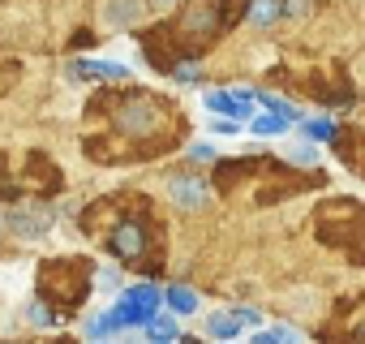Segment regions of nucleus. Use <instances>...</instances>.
Masks as SVG:
<instances>
[{
  "instance_id": "nucleus-4",
  "label": "nucleus",
  "mask_w": 365,
  "mask_h": 344,
  "mask_svg": "<svg viewBox=\"0 0 365 344\" xmlns=\"http://www.w3.org/2000/svg\"><path fill=\"white\" fill-rule=\"evenodd\" d=\"M232 0H190L180 18L172 26H163V35H176L172 39V52H202L207 44H215L220 26L232 22ZM172 52H168V69H172Z\"/></svg>"
},
{
  "instance_id": "nucleus-14",
  "label": "nucleus",
  "mask_w": 365,
  "mask_h": 344,
  "mask_svg": "<svg viewBox=\"0 0 365 344\" xmlns=\"http://www.w3.org/2000/svg\"><path fill=\"white\" fill-rule=\"evenodd\" d=\"M284 9H279V0H254V5H250V22L254 26H267V22H275Z\"/></svg>"
},
{
  "instance_id": "nucleus-3",
  "label": "nucleus",
  "mask_w": 365,
  "mask_h": 344,
  "mask_svg": "<svg viewBox=\"0 0 365 344\" xmlns=\"http://www.w3.org/2000/svg\"><path fill=\"white\" fill-rule=\"evenodd\" d=\"M91 275H95V263L86 254L48 258V263H39V297L65 318V314L82 310V301L91 297Z\"/></svg>"
},
{
  "instance_id": "nucleus-6",
  "label": "nucleus",
  "mask_w": 365,
  "mask_h": 344,
  "mask_svg": "<svg viewBox=\"0 0 365 344\" xmlns=\"http://www.w3.org/2000/svg\"><path fill=\"white\" fill-rule=\"evenodd\" d=\"M168 194L180 211H198L207 203V186L198 177H190V172H176V177H168Z\"/></svg>"
},
{
  "instance_id": "nucleus-1",
  "label": "nucleus",
  "mask_w": 365,
  "mask_h": 344,
  "mask_svg": "<svg viewBox=\"0 0 365 344\" xmlns=\"http://www.w3.org/2000/svg\"><path fill=\"white\" fill-rule=\"evenodd\" d=\"M91 116H103L112 125L108 138H86V146H103V142H116L108 146L103 155H95V163H133V159H146V151L138 142L150 146V155L168 151L172 146V129L180 125L176 116V103L142 91V86H125V91H103L95 95L91 103Z\"/></svg>"
},
{
  "instance_id": "nucleus-12",
  "label": "nucleus",
  "mask_w": 365,
  "mask_h": 344,
  "mask_svg": "<svg viewBox=\"0 0 365 344\" xmlns=\"http://www.w3.org/2000/svg\"><path fill=\"white\" fill-rule=\"evenodd\" d=\"M168 305H172L176 314H194V310H198V293L176 284V288H168Z\"/></svg>"
},
{
  "instance_id": "nucleus-20",
  "label": "nucleus",
  "mask_w": 365,
  "mask_h": 344,
  "mask_svg": "<svg viewBox=\"0 0 365 344\" xmlns=\"http://www.w3.org/2000/svg\"><path fill=\"white\" fill-rule=\"evenodd\" d=\"M305 14V0H284V18H301Z\"/></svg>"
},
{
  "instance_id": "nucleus-18",
  "label": "nucleus",
  "mask_w": 365,
  "mask_h": 344,
  "mask_svg": "<svg viewBox=\"0 0 365 344\" xmlns=\"http://www.w3.org/2000/svg\"><path fill=\"white\" fill-rule=\"evenodd\" d=\"M305 133L318 138V142H327V138H335V125L331 121H305Z\"/></svg>"
},
{
  "instance_id": "nucleus-5",
  "label": "nucleus",
  "mask_w": 365,
  "mask_h": 344,
  "mask_svg": "<svg viewBox=\"0 0 365 344\" xmlns=\"http://www.w3.org/2000/svg\"><path fill=\"white\" fill-rule=\"evenodd\" d=\"M159 314V288L155 284H138V288H129L120 301H116V318H120V327H133V323H150Z\"/></svg>"
},
{
  "instance_id": "nucleus-13",
  "label": "nucleus",
  "mask_w": 365,
  "mask_h": 344,
  "mask_svg": "<svg viewBox=\"0 0 365 344\" xmlns=\"http://www.w3.org/2000/svg\"><path fill=\"white\" fill-rule=\"evenodd\" d=\"M116 331H120L116 310H108V314H99V318H91V323H86V335H91V340H103V335H116Z\"/></svg>"
},
{
  "instance_id": "nucleus-11",
  "label": "nucleus",
  "mask_w": 365,
  "mask_h": 344,
  "mask_svg": "<svg viewBox=\"0 0 365 344\" xmlns=\"http://www.w3.org/2000/svg\"><path fill=\"white\" fill-rule=\"evenodd\" d=\"M48 224H52V211H48V216H39V220H35L31 211H14V216H9V228H14V233H22V237H39Z\"/></svg>"
},
{
  "instance_id": "nucleus-22",
  "label": "nucleus",
  "mask_w": 365,
  "mask_h": 344,
  "mask_svg": "<svg viewBox=\"0 0 365 344\" xmlns=\"http://www.w3.org/2000/svg\"><path fill=\"white\" fill-rule=\"evenodd\" d=\"M155 5H172V0H155Z\"/></svg>"
},
{
  "instance_id": "nucleus-15",
  "label": "nucleus",
  "mask_w": 365,
  "mask_h": 344,
  "mask_svg": "<svg viewBox=\"0 0 365 344\" xmlns=\"http://www.w3.org/2000/svg\"><path fill=\"white\" fill-rule=\"evenodd\" d=\"M288 125H292L288 112H271V116H258V121H254V133H284Z\"/></svg>"
},
{
  "instance_id": "nucleus-10",
  "label": "nucleus",
  "mask_w": 365,
  "mask_h": 344,
  "mask_svg": "<svg viewBox=\"0 0 365 344\" xmlns=\"http://www.w3.org/2000/svg\"><path fill=\"white\" fill-rule=\"evenodd\" d=\"M142 18V0H112L108 5V22L112 26H133Z\"/></svg>"
},
{
  "instance_id": "nucleus-19",
  "label": "nucleus",
  "mask_w": 365,
  "mask_h": 344,
  "mask_svg": "<svg viewBox=\"0 0 365 344\" xmlns=\"http://www.w3.org/2000/svg\"><path fill=\"white\" fill-rule=\"evenodd\" d=\"M254 340H301V331H292V327H271V331H258Z\"/></svg>"
},
{
  "instance_id": "nucleus-8",
  "label": "nucleus",
  "mask_w": 365,
  "mask_h": 344,
  "mask_svg": "<svg viewBox=\"0 0 365 344\" xmlns=\"http://www.w3.org/2000/svg\"><path fill=\"white\" fill-rule=\"evenodd\" d=\"M69 74L73 78H103V82H125L129 78V69L116 65V61H73Z\"/></svg>"
},
{
  "instance_id": "nucleus-16",
  "label": "nucleus",
  "mask_w": 365,
  "mask_h": 344,
  "mask_svg": "<svg viewBox=\"0 0 365 344\" xmlns=\"http://www.w3.org/2000/svg\"><path fill=\"white\" fill-rule=\"evenodd\" d=\"M146 335H150V340H180L176 323H168V318H150V323H146Z\"/></svg>"
},
{
  "instance_id": "nucleus-2",
  "label": "nucleus",
  "mask_w": 365,
  "mask_h": 344,
  "mask_svg": "<svg viewBox=\"0 0 365 344\" xmlns=\"http://www.w3.org/2000/svg\"><path fill=\"white\" fill-rule=\"evenodd\" d=\"M150 207L142 198H125V194H112V198H99L95 207L82 211V228L86 237H95L112 258H120L125 267H142V271H155V224L146 216Z\"/></svg>"
},
{
  "instance_id": "nucleus-21",
  "label": "nucleus",
  "mask_w": 365,
  "mask_h": 344,
  "mask_svg": "<svg viewBox=\"0 0 365 344\" xmlns=\"http://www.w3.org/2000/svg\"><path fill=\"white\" fill-rule=\"evenodd\" d=\"M292 159H297V163H314L318 155H314V146H297V151H292Z\"/></svg>"
},
{
  "instance_id": "nucleus-17",
  "label": "nucleus",
  "mask_w": 365,
  "mask_h": 344,
  "mask_svg": "<svg viewBox=\"0 0 365 344\" xmlns=\"http://www.w3.org/2000/svg\"><path fill=\"white\" fill-rule=\"evenodd\" d=\"M18 74H22V65H14V61H0V95H5V91L18 82Z\"/></svg>"
},
{
  "instance_id": "nucleus-7",
  "label": "nucleus",
  "mask_w": 365,
  "mask_h": 344,
  "mask_svg": "<svg viewBox=\"0 0 365 344\" xmlns=\"http://www.w3.org/2000/svg\"><path fill=\"white\" fill-rule=\"evenodd\" d=\"M254 103H258L254 91H207V108L220 112V116H232V121L237 116H250Z\"/></svg>"
},
{
  "instance_id": "nucleus-9",
  "label": "nucleus",
  "mask_w": 365,
  "mask_h": 344,
  "mask_svg": "<svg viewBox=\"0 0 365 344\" xmlns=\"http://www.w3.org/2000/svg\"><path fill=\"white\" fill-rule=\"evenodd\" d=\"M241 327H245L241 310H220L207 318V335H215V340H232V335H241Z\"/></svg>"
}]
</instances>
